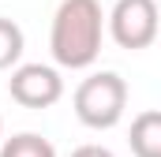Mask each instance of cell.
Returning <instances> with one entry per match:
<instances>
[{
  "label": "cell",
  "mask_w": 161,
  "mask_h": 157,
  "mask_svg": "<svg viewBox=\"0 0 161 157\" xmlns=\"http://www.w3.org/2000/svg\"><path fill=\"white\" fill-rule=\"evenodd\" d=\"M109 15L101 11L97 0H60L49 30V52L60 68L82 71L101 56V38H105Z\"/></svg>",
  "instance_id": "1"
},
{
  "label": "cell",
  "mask_w": 161,
  "mask_h": 157,
  "mask_svg": "<svg viewBox=\"0 0 161 157\" xmlns=\"http://www.w3.org/2000/svg\"><path fill=\"white\" fill-rule=\"evenodd\" d=\"M71 105H75L79 123H86L90 131H109L127 112V82L116 71H97L75 86Z\"/></svg>",
  "instance_id": "2"
},
{
  "label": "cell",
  "mask_w": 161,
  "mask_h": 157,
  "mask_svg": "<svg viewBox=\"0 0 161 157\" xmlns=\"http://www.w3.org/2000/svg\"><path fill=\"white\" fill-rule=\"evenodd\" d=\"M109 34L120 49H150L161 34V11L154 0H116L109 11Z\"/></svg>",
  "instance_id": "3"
},
{
  "label": "cell",
  "mask_w": 161,
  "mask_h": 157,
  "mask_svg": "<svg viewBox=\"0 0 161 157\" xmlns=\"http://www.w3.org/2000/svg\"><path fill=\"white\" fill-rule=\"evenodd\" d=\"M8 94L23 109H49L64 97V78L49 64H19L8 78Z\"/></svg>",
  "instance_id": "4"
},
{
  "label": "cell",
  "mask_w": 161,
  "mask_h": 157,
  "mask_svg": "<svg viewBox=\"0 0 161 157\" xmlns=\"http://www.w3.org/2000/svg\"><path fill=\"white\" fill-rule=\"evenodd\" d=\"M127 146L135 157H161V109H146L131 120Z\"/></svg>",
  "instance_id": "5"
},
{
  "label": "cell",
  "mask_w": 161,
  "mask_h": 157,
  "mask_svg": "<svg viewBox=\"0 0 161 157\" xmlns=\"http://www.w3.org/2000/svg\"><path fill=\"white\" fill-rule=\"evenodd\" d=\"M0 157H56V146L34 131H19L0 142Z\"/></svg>",
  "instance_id": "6"
},
{
  "label": "cell",
  "mask_w": 161,
  "mask_h": 157,
  "mask_svg": "<svg viewBox=\"0 0 161 157\" xmlns=\"http://www.w3.org/2000/svg\"><path fill=\"white\" fill-rule=\"evenodd\" d=\"M23 49H26L23 26H19L15 19H4V15H0V71L15 68L19 56H23Z\"/></svg>",
  "instance_id": "7"
},
{
  "label": "cell",
  "mask_w": 161,
  "mask_h": 157,
  "mask_svg": "<svg viewBox=\"0 0 161 157\" xmlns=\"http://www.w3.org/2000/svg\"><path fill=\"white\" fill-rule=\"evenodd\" d=\"M71 157H116L113 150H105V146H79V150H71Z\"/></svg>",
  "instance_id": "8"
},
{
  "label": "cell",
  "mask_w": 161,
  "mask_h": 157,
  "mask_svg": "<svg viewBox=\"0 0 161 157\" xmlns=\"http://www.w3.org/2000/svg\"><path fill=\"white\" fill-rule=\"evenodd\" d=\"M0 142H4V120H0Z\"/></svg>",
  "instance_id": "9"
}]
</instances>
